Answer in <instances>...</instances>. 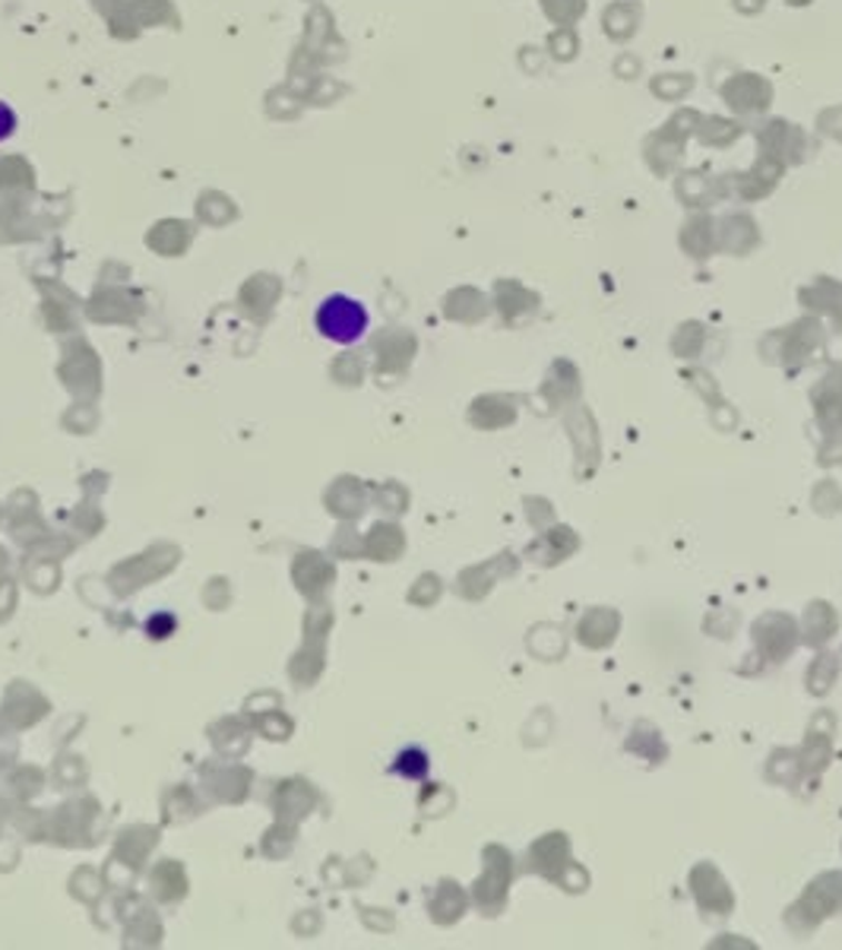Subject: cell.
<instances>
[{
    "instance_id": "3957f363",
    "label": "cell",
    "mask_w": 842,
    "mask_h": 950,
    "mask_svg": "<svg viewBox=\"0 0 842 950\" xmlns=\"http://www.w3.org/2000/svg\"><path fill=\"white\" fill-rule=\"evenodd\" d=\"M17 127H20V118H17V111H13V105L0 102V144L10 140V137L17 133Z\"/></svg>"
},
{
    "instance_id": "7a4b0ae2",
    "label": "cell",
    "mask_w": 842,
    "mask_h": 950,
    "mask_svg": "<svg viewBox=\"0 0 842 950\" xmlns=\"http://www.w3.org/2000/svg\"><path fill=\"white\" fill-rule=\"evenodd\" d=\"M428 770H432V761H428V754H425L422 748L399 751V754H396V764H393V773H399V776H406V780H422V776H428Z\"/></svg>"
},
{
    "instance_id": "277c9868",
    "label": "cell",
    "mask_w": 842,
    "mask_h": 950,
    "mask_svg": "<svg viewBox=\"0 0 842 950\" xmlns=\"http://www.w3.org/2000/svg\"><path fill=\"white\" fill-rule=\"evenodd\" d=\"M171 627H175V619H168V615H159V619H152L146 624V631H149L152 637H159V641L171 634Z\"/></svg>"
},
{
    "instance_id": "6da1fadb",
    "label": "cell",
    "mask_w": 842,
    "mask_h": 950,
    "mask_svg": "<svg viewBox=\"0 0 842 950\" xmlns=\"http://www.w3.org/2000/svg\"><path fill=\"white\" fill-rule=\"evenodd\" d=\"M314 324H317V333H320L324 339H329V343L351 346V343H358V339L368 333L370 314L358 298L336 291V295H327V298L317 305Z\"/></svg>"
}]
</instances>
